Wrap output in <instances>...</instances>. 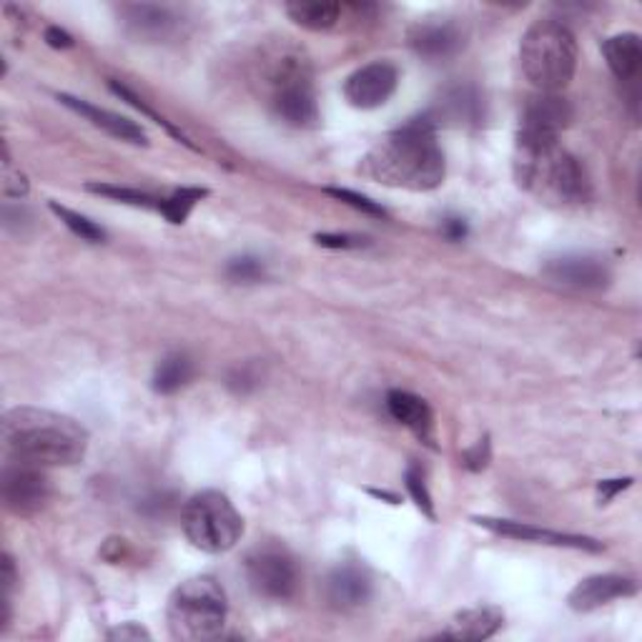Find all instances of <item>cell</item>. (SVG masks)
<instances>
[{
	"label": "cell",
	"instance_id": "cell-2",
	"mask_svg": "<svg viewBox=\"0 0 642 642\" xmlns=\"http://www.w3.org/2000/svg\"><path fill=\"white\" fill-rule=\"evenodd\" d=\"M3 445L13 462L33 467L79 465L89 449L81 421L51 409L16 407L3 417Z\"/></svg>",
	"mask_w": 642,
	"mask_h": 642
},
{
	"label": "cell",
	"instance_id": "cell-27",
	"mask_svg": "<svg viewBox=\"0 0 642 642\" xmlns=\"http://www.w3.org/2000/svg\"><path fill=\"white\" fill-rule=\"evenodd\" d=\"M89 191H93V194H101V196L123 201V204H131V206H143V208H159V206H161V198H153L151 194H143V191H136V188L109 186V184H91Z\"/></svg>",
	"mask_w": 642,
	"mask_h": 642
},
{
	"label": "cell",
	"instance_id": "cell-7",
	"mask_svg": "<svg viewBox=\"0 0 642 642\" xmlns=\"http://www.w3.org/2000/svg\"><path fill=\"white\" fill-rule=\"evenodd\" d=\"M272 105L276 116L292 123L296 129L314 126L319 121V109H316V93L312 75L306 65L296 59L284 61L274 73Z\"/></svg>",
	"mask_w": 642,
	"mask_h": 642
},
{
	"label": "cell",
	"instance_id": "cell-32",
	"mask_svg": "<svg viewBox=\"0 0 642 642\" xmlns=\"http://www.w3.org/2000/svg\"><path fill=\"white\" fill-rule=\"evenodd\" d=\"M316 244L329 246V248H359V246H367V238L349 236V234H319L316 236Z\"/></svg>",
	"mask_w": 642,
	"mask_h": 642
},
{
	"label": "cell",
	"instance_id": "cell-25",
	"mask_svg": "<svg viewBox=\"0 0 642 642\" xmlns=\"http://www.w3.org/2000/svg\"><path fill=\"white\" fill-rule=\"evenodd\" d=\"M206 194H208L206 188H179L174 196L161 198L159 211L169 218L171 224H184L191 214V208H194Z\"/></svg>",
	"mask_w": 642,
	"mask_h": 642
},
{
	"label": "cell",
	"instance_id": "cell-5",
	"mask_svg": "<svg viewBox=\"0 0 642 642\" xmlns=\"http://www.w3.org/2000/svg\"><path fill=\"white\" fill-rule=\"evenodd\" d=\"M228 602L222 584L208 574L181 582L169 600V632L181 642H206L224 632Z\"/></svg>",
	"mask_w": 642,
	"mask_h": 642
},
{
	"label": "cell",
	"instance_id": "cell-34",
	"mask_svg": "<svg viewBox=\"0 0 642 642\" xmlns=\"http://www.w3.org/2000/svg\"><path fill=\"white\" fill-rule=\"evenodd\" d=\"M109 638L123 642V640H149L151 635L141 625H136V622H126V625L111 630Z\"/></svg>",
	"mask_w": 642,
	"mask_h": 642
},
{
	"label": "cell",
	"instance_id": "cell-8",
	"mask_svg": "<svg viewBox=\"0 0 642 642\" xmlns=\"http://www.w3.org/2000/svg\"><path fill=\"white\" fill-rule=\"evenodd\" d=\"M246 580L266 600H292L302 574L296 560L282 548H258L246 558Z\"/></svg>",
	"mask_w": 642,
	"mask_h": 642
},
{
	"label": "cell",
	"instance_id": "cell-16",
	"mask_svg": "<svg viewBox=\"0 0 642 642\" xmlns=\"http://www.w3.org/2000/svg\"><path fill=\"white\" fill-rule=\"evenodd\" d=\"M409 43L425 59L445 61L459 53V48L465 45V38L452 23H419L417 28H411Z\"/></svg>",
	"mask_w": 642,
	"mask_h": 642
},
{
	"label": "cell",
	"instance_id": "cell-14",
	"mask_svg": "<svg viewBox=\"0 0 642 642\" xmlns=\"http://www.w3.org/2000/svg\"><path fill=\"white\" fill-rule=\"evenodd\" d=\"M61 103L69 105L71 111L79 113L89 123H93L95 129H101L109 133L113 139H121V141H129V143H136V146H146V131H143L136 121H131L126 116H119V113L113 111H105L99 109V105H91L81 99H73V95H61Z\"/></svg>",
	"mask_w": 642,
	"mask_h": 642
},
{
	"label": "cell",
	"instance_id": "cell-3",
	"mask_svg": "<svg viewBox=\"0 0 642 642\" xmlns=\"http://www.w3.org/2000/svg\"><path fill=\"white\" fill-rule=\"evenodd\" d=\"M517 184L550 204H580L590 196V181L578 159L552 133L517 131Z\"/></svg>",
	"mask_w": 642,
	"mask_h": 642
},
{
	"label": "cell",
	"instance_id": "cell-37",
	"mask_svg": "<svg viewBox=\"0 0 642 642\" xmlns=\"http://www.w3.org/2000/svg\"><path fill=\"white\" fill-rule=\"evenodd\" d=\"M632 485V479H608V482L600 485V495L602 500H612L620 490H625V487Z\"/></svg>",
	"mask_w": 642,
	"mask_h": 642
},
{
	"label": "cell",
	"instance_id": "cell-26",
	"mask_svg": "<svg viewBox=\"0 0 642 642\" xmlns=\"http://www.w3.org/2000/svg\"><path fill=\"white\" fill-rule=\"evenodd\" d=\"M51 211L55 216L61 218V222L71 228V232L75 234V236H81L83 242H91V244H99V242H103L105 238V232L101 226H95L91 218H85V216H81V214H75V211H71V208H65V206H59L53 201L51 204Z\"/></svg>",
	"mask_w": 642,
	"mask_h": 642
},
{
	"label": "cell",
	"instance_id": "cell-1",
	"mask_svg": "<svg viewBox=\"0 0 642 642\" xmlns=\"http://www.w3.org/2000/svg\"><path fill=\"white\" fill-rule=\"evenodd\" d=\"M361 176L381 186L432 191L445 181V153L437 143L432 119H411L387 133L361 159Z\"/></svg>",
	"mask_w": 642,
	"mask_h": 642
},
{
	"label": "cell",
	"instance_id": "cell-18",
	"mask_svg": "<svg viewBox=\"0 0 642 642\" xmlns=\"http://www.w3.org/2000/svg\"><path fill=\"white\" fill-rule=\"evenodd\" d=\"M505 615L500 608L492 605H479L462 610L455 620L449 622V628L442 632L447 640H462V642H479L492 638L497 630L502 628Z\"/></svg>",
	"mask_w": 642,
	"mask_h": 642
},
{
	"label": "cell",
	"instance_id": "cell-28",
	"mask_svg": "<svg viewBox=\"0 0 642 642\" xmlns=\"http://www.w3.org/2000/svg\"><path fill=\"white\" fill-rule=\"evenodd\" d=\"M264 264H262V258H254V256H238V258H232L226 266V276L232 282H238V284H254V282H262L264 279Z\"/></svg>",
	"mask_w": 642,
	"mask_h": 642
},
{
	"label": "cell",
	"instance_id": "cell-36",
	"mask_svg": "<svg viewBox=\"0 0 642 642\" xmlns=\"http://www.w3.org/2000/svg\"><path fill=\"white\" fill-rule=\"evenodd\" d=\"M445 236L449 238V242H462V238L467 236V224L462 222V218H447Z\"/></svg>",
	"mask_w": 642,
	"mask_h": 642
},
{
	"label": "cell",
	"instance_id": "cell-33",
	"mask_svg": "<svg viewBox=\"0 0 642 642\" xmlns=\"http://www.w3.org/2000/svg\"><path fill=\"white\" fill-rule=\"evenodd\" d=\"M28 191V181L23 174H18V171H11V161L6 159V181H3V194L6 196H26Z\"/></svg>",
	"mask_w": 642,
	"mask_h": 642
},
{
	"label": "cell",
	"instance_id": "cell-24",
	"mask_svg": "<svg viewBox=\"0 0 642 642\" xmlns=\"http://www.w3.org/2000/svg\"><path fill=\"white\" fill-rule=\"evenodd\" d=\"M191 379H194V361L186 354L176 351L159 361L156 371H153V389L159 395H174V391L184 389Z\"/></svg>",
	"mask_w": 642,
	"mask_h": 642
},
{
	"label": "cell",
	"instance_id": "cell-11",
	"mask_svg": "<svg viewBox=\"0 0 642 642\" xmlns=\"http://www.w3.org/2000/svg\"><path fill=\"white\" fill-rule=\"evenodd\" d=\"M542 274L554 284L572 286V289H584V292L605 289L612 279L608 264H602L600 258H592V256L552 258V262L544 264Z\"/></svg>",
	"mask_w": 642,
	"mask_h": 642
},
{
	"label": "cell",
	"instance_id": "cell-17",
	"mask_svg": "<svg viewBox=\"0 0 642 642\" xmlns=\"http://www.w3.org/2000/svg\"><path fill=\"white\" fill-rule=\"evenodd\" d=\"M572 119V109L564 99H558L552 93H542L540 99H532L524 105L520 131L530 133H552L560 136V131L568 126Z\"/></svg>",
	"mask_w": 642,
	"mask_h": 642
},
{
	"label": "cell",
	"instance_id": "cell-4",
	"mask_svg": "<svg viewBox=\"0 0 642 642\" xmlns=\"http://www.w3.org/2000/svg\"><path fill=\"white\" fill-rule=\"evenodd\" d=\"M520 63L534 89L558 93L578 71V41L560 21H538L527 28L520 43Z\"/></svg>",
	"mask_w": 642,
	"mask_h": 642
},
{
	"label": "cell",
	"instance_id": "cell-38",
	"mask_svg": "<svg viewBox=\"0 0 642 642\" xmlns=\"http://www.w3.org/2000/svg\"><path fill=\"white\" fill-rule=\"evenodd\" d=\"M45 41H48V45H53V48H71L73 45V38L65 31H61V28H48Z\"/></svg>",
	"mask_w": 642,
	"mask_h": 642
},
{
	"label": "cell",
	"instance_id": "cell-13",
	"mask_svg": "<svg viewBox=\"0 0 642 642\" xmlns=\"http://www.w3.org/2000/svg\"><path fill=\"white\" fill-rule=\"evenodd\" d=\"M477 524L487 527L497 534H505V538H514L522 542H540V544H558V548H574V550H590L600 552L602 544L592 538H580V534H568V532H552L542 530V527L524 524V522H512V520H495V517H477Z\"/></svg>",
	"mask_w": 642,
	"mask_h": 642
},
{
	"label": "cell",
	"instance_id": "cell-22",
	"mask_svg": "<svg viewBox=\"0 0 642 642\" xmlns=\"http://www.w3.org/2000/svg\"><path fill=\"white\" fill-rule=\"evenodd\" d=\"M286 13L306 31H329L339 21L342 6L329 3V0H294L286 6Z\"/></svg>",
	"mask_w": 642,
	"mask_h": 642
},
{
	"label": "cell",
	"instance_id": "cell-30",
	"mask_svg": "<svg viewBox=\"0 0 642 642\" xmlns=\"http://www.w3.org/2000/svg\"><path fill=\"white\" fill-rule=\"evenodd\" d=\"M407 490L411 495V500L417 502V507L421 512H425L429 520H435V505H432V497H429V490L425 485V477L417 467H409L407 469Z\"/></svg>",
	"mask_w": 642,
	"mask_h": 642
},
{
	"label": "cell",
	"instance_id": "cell-10",
	"mask_svg": "<svg viewBox=\"0 0 642 642\" xmlns=\"http://www.w3.org/2000/svg\"><path fill=\"white\" fill-rule=\"evenodd\" d=\"M397 83L399 73L395 65L387 61H374L349 75L347 83H344V99L361 111L379 109L395 95Z\"/></svg>",
	"mask_w": 642,
	"mask_h": 642
},
{
	"label": "cell",
	"instance_id": "cell-9",
	"mask_svg": "<svg viewBox=\"0 0 642 642\" xmlns=\"http://www.w3.org/2000/svg\"><path fill=\"white\" fill-rule=\"evenodd\" d=\"M3 502L8 510L21 517H31L43 510L51 497V482L41 472V467L13 462L3 469Z\"/></svg>",
	"mask_w": 642,
	"mask_h": 642
},
{
	"label": "cell",
	"instance_id": "cell-12",
	"mask_svg": "<svg viewBox=\"0 0 642 642\" xmlns=\"http://www.w3.org/2000/svg\"><path fill=\"white\" fill-rule=\"evenodd\" d=\"M635 592L638 584L622 578V574H592V578H584L574 584L568 602L574 612H592L602 605H610L612 600L635 595Z\"/></svg>",
	"mask_w": 642,
	"mask_h": 642
},
{
	"label": "cell",
	"instance_id": "cell-21",
	"mask_svg": "<svg viewBox=\"0 0 642 642\" xmlns=\"http://www.w3.org/2000/svg\"><path fill=\"white\" fill-rule=\"evenodd\" d=\"M123 18L133 33L141 38H166L174 33L179 18L169 11L166 6H153V3H133L123 6Z\"/></svg>",
	"mask_w": 642,
	"mask_h": 642
},
{
	"label": "cell",
	"instance_id": "cell-31",
	"mask_svg": "<svg viewBox=\"0 0 642 642\" xmlns=\"http://www.w3.org/2000/svg\"><path fill=\"white\" fill-rule=\"evenodd\" d=\"M327 194L334 196V198L344 201V204H349V206H354V208L364 211V214H369V216H381V218L387 216V211L381 208L379 204H374V201L367 198V196L354 194V191H349V188H327Z\"/></svg>",
	"mask_w": 642,
	"mask_h": 642
},
{
	"label": "cell",
	"instance_id": "cell-19",
	"mask_svg": "<svg viewBox=\"0 0 642 642\" xmlns=\"http://www.w3.org/2000/svg\"><path fill=\"white\" fill-rule=\"evenodd\" d=\"M387 409L389 415L397 421H401L407 429H411L419 439L429 442L432 439V429H435V417L432 409L421 397L411 395V391H401V389H391L387 395Z\"/></svg>",
	"mask_w": 642,
	"mask_h": 642
},
{
	"label": "cell",
	"instance_id": "cell-29",
	"mask_svg": "<svg viewBox=\"0 0 642 642\" xmlns=\"http://www.w3.org/2000/svg\"><path fill=\"white\" fill-rule=\"evenodd\" d=\"M111 91H113V93H116V95H119V99H123V101H126V103H131V105H133V109H139L141 113H146V116H149V119H153V121H156V123H161V126H164V129H166V131L171 133V136H176V139H179L181 143H186V146H188V149H194V143H191V141H188V139L184 136V133H181L179 129H174V126H171V123H169L166 119H161V116H159V113H153V111L149 109V105H146V103H143V101L139 99V95H136V93H133V91H129V89H126V85H121V83H116V81H111Z\"/></svg>",
	"mask_w": 642,
	"mask_h": 642
},
{
	"label": "cell",
	"instance_id": "cell-35",
	"mask_svg": "<svg viewBox=\"0 0 642 642\" xmlns=\"http://www.w3.org/2000/svg\"><path fill=\"white\" fill-rule=\"evenodd\" d=\"M487 459H490V445H487V439L485 442H477L472 452L465 455V462L469 469H482L487 465Z\"/></svg>",
	"mask_w": 642,
	"mask_h": 642
},
{
	"label": "cell",
	"instance_id": "cell-20",
	"mask_svg": "<svg viewBox=\"0 0 642 642\" xmlns=\"http://www.w3.org/2000/svg\"><path fill=\"white\" fill-rule=\"evenodd\" d=\"M602 55L620 81H635L642 69V43L638 33H618L602 43Z\"/></svg>",
	"mask_w": 642,
	"mask_h": 642
},
{
	"label": "cell",
	"instance_id": "cell-15",
	"mask_svg": "<svg viewBox=\"0 0 642 642\" xmlns=\"http://www.w3.org/2000/svg\"><path fill=\"white\" fill-rule=\"evenodd\" d=\"M371 598V580L357 564H339L327 578V600L339 610L361 608Z\"/></svg>",
	"mask_w": 642,
	"mask_h": 642
},
{
	"label": "cell",
	"instance_id": "cell-6",
	"mask_svg": "<svg viewBox=\"0 0 642 642\" xmlns=\"http://www.w3.org/2000/svg\"><path fill=\"white\" fill-rule=\"evenodd\" d=\"M186 540L196 550L222 554L234 548L244 534V520L224 492L206 490L191 497L181 514Z\"/></svg>",
	"mask_w": 642,
	"mask_h": 642
},
{
	"label": "cell",
	"instance_id": "cell-23",
	"mask_svg": "<svg viewBox=\"0 0 642 642\" xmlns=\"http://www.w3.org/2000/svg\"><path fill=\"white\" fill-rule=\"evenodd\" d=\"M447 119L455 126H467V123H479L482 119V99L469 85H457L447 91L445 99L439 101V119Z\"/></svg>",
	"mask_w": 642,
	"mask_h": 642
}]
</instances>
